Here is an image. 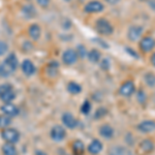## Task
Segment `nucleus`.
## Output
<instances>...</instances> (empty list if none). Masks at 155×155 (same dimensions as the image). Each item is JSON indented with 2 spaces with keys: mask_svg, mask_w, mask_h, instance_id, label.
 <instances>
[{
  "mask_svg": "<svg viewBox=\"0 0 155 155\" xmlns=\"http://www.w3.org/2000/svg\"><path fill=\"white\" fill-rule=\"evenodd\" d=\"M18 66V58L14 53L8 54L3 62L0 63V77L7 78L15 72Z\"/></svg>",
  "mask_w": 155,
  "mask_h": 155,
  "instance_id": "f257e3e1",
  "label": "nucleus"
},
{
  "mask_svg": "<svg viewBox=\"0 0 155 155\" xmlns=\"http://www.w3.org/2000/svg\"><path fill=\"white\" fill-rule=\"evenodd\" d=\"M95 28L97 30V32H99L102 35H109L112 34L114 31V28L112 26V24L107 21V19L101 18L96 21L95 23Z\"/></svg>",
  "mask_w": 155,
  "mask_h": 155,
  "instance_id": "f03ea898",
  "label": "nucleus"
},
{
  "mask_svg": "<svg viewBox=\"0 0 155 155\" xmlns=\"http://www.w3.org/2000/svg\"><path fill=\"white\" fill-rule=\"evenodd\" d=\"M1 137L6 143L16 144L20 140V132L15 128H5L2 130Z\"/></svg>",
  "mask_w": 155,
  "mask_h": 155,
  "instance_id": "7ed1b4c3",
  "label": "nucleus"
},
{
  "mask_svg": "<svg viewBox=\"0 0 155 155\" xmlns=\"http://www.w3.org/2000/svg\"><path fill=\"white\" fill-rule=\"evenodd\" d=\"M154 149V143L149 139H146L144 141H142L139 144L137 148V155H147L151 153Z\"/></svg>",
  "mask_w": 155,
  "mask_h": 155,
  "instance_id": "20e7f679",
  "label": "nucleus"
},
{
  "mask_svg": "<svg viewBox=\"0 0 155 155\" xmlns=\"http://www.w3.org/2000/svg\"><path fill=\"white\" fill-rule=\"evenodd\" d=\"M78 53L77 51L72 49H68L66 51H64L63 55H62V61L64 62V64L66 65H72L77 62L78 60Z\"/></svg>",
  "mask_w": 155,
  "mask_h": 155,
  "instance_id": "39448f33",
  "label": "nucleus"
},
{
  "mask_svg": "<svg viewBox=\"0 0 155 155\" xmlns=\"http://www.w3.org/2000/svg\"><path fill=\"white\" fill-rule=\"evenodd\" d=\"M155 47V39L152 38L151 36H145L140 41V49L144 53H148L152 51Z\"/></svg>",
  "mask_w": 155,
  "mask_h": 155,
  "instance_id": "423d86ee",
  "label": "nucleus"
},
{
  "mask_svg": "<svg viewBox=\"0 0 155 155\" xmlns=\"http://www.w3.org/2000/svg\"><path fill=\"white\" fill-rule=\"evenodd\" d=\"M144 29L142 26H131L127 31V37H128L129 41H139V38H141Z\"/></svg>",
  "mask_w": 155,
  "mask_h": 155,
  "instance_id": "0eeeda50",
  "label": "nucleus"
},
{
  "mask_svg": "<svg viewBox=\"0 0 155 155\" xmlns=\"http://www.w3.org/2000/svg\"><path fill=\"white\" fill-rule=\"evenodd\" d=\"M104 9V4L101 1H97V0H93V1H90L85 5L84 11L88 14H95V12H101Z\"/></svg>",
  "mask_w": 155,
  "mask_h": 155,
  "instance_id": "6e6552de",
  "label": "nucleus"
},
{
  "mask_svg": "<svg viewBox=\"0 0 155 155\" xmlns=\"http://www.w3.org/2000/svg\"><path fill=\"white\" fill-rule=\"evenodd\" d=\"M134 90H136V86H134V82L126 81L121 85V87H120V89H119V92L122 96L128 97V96H130L131 94H134Z\"/></svg>",
  "mask_w": 155,
  "mask_h": 155,
  "instance_id": "1a4fd4ad",
  "label": "nucleus"
},
{
  "mask_svg": "<svg viewBox=\"0 0 155 155\" xmlns=\"http://www.w3.org/2000/svg\"><path fill=\"white\" fill-rule=\"evenodd\" d=\"M50 134H51V137L54 140V141L59 142V141H62V140L65 137L66 131L64 130V128L62 126L56 125V126H54L53 128L51 129V132H50Z\"/></svg>",
  "mask_w": 155,
  "mask_h": 155,
  "instance_id": "9d476101",
  "label": "nucleus"
},
{
  "mask_svg": "<svg viewBox=\"0 0 155 155\" xmlns=\"http://www.w3.org/2000/svg\"><path fill=\"white\" fill-rule=\"evenodd\" d=\"M0 110H1L2 113H3L4 115H7V116H9V117L17 116V115L19 114V109L15 106V104H11V102H8V104H4Z\"/></svg>",
  "mask_w": 155,
  "mask_h": 155,
  "instance_id": "9b49d317",
  "label": "nucleus"
},
{
  "mask_svg": "<svg viewBox=\"0 0 155 155\" xmlns=\"http://www.w3.org/2000/svg\"><path fill=\"white\" fill-rule=\"evenodd\" d=\"M137 129L141 132L144 134H149L155 130V122L151 121V120H147V121H143L137 125Z\"/></svg>",
  "mask_w": 155,
  "mask_h": 155,
  "instance_id": "f8f14e48",
  "label": "nucleus"
},
{
  "mask_svg": "<svg viewBox=\"0 0 155 155\" xmlns=\"http://www.w3.org/2000/svg\"><path fill=\"white\" fill-rule=\"evenodd\" d=\"M35 71H36L35 65H34L31 60H29V59L24 60L23 63H22V71H23L26 76H28V77L32 76V74H34Z\"/></svg>",
  "mask_w": 155,
  "mask_h": 155,
  "instance_id": "ddd939ff",
  "label": "nucleus"
},
{
  "mask_svg": "<svg viewBox=\"0 0 155 155\" xmlns=\"http://www.w3.org/2000/svg\"><path fill=\"white\" fill-rule=\"evenodd\" d=\"M62 123L64 124V126H66L67 128H74L78 124L77 119L72 116L71 114L69 113H65L62 115Z\"/></svg>",
  "mask_w": 155,
  "mask_h": 155,
  "instance_id": "4468645a",
  "label": "nucleus"
},
{
  "mask_svg": "<svg viewBox=\"0 0 155 155\" xmlns=\"http://www.w3.org/2000/svg\"><path fill=\"white\" fill-rule=\"evenodd\" d=\"M109 155H132L130 150L123 146H114L109 150Z\"/></svg>",
  "mask_w": 155,
  "mask_h": 155,
  "instance_id": "2eb2a0df",
  "label": "nucleus"
},
{
  "mask_svg": "<svg viewBox=\"0 0 155 155\" xmlns=\"http://www.w3.org/2000/svg\"><path fill=\"white\" fill-rule=\"evenodd\" d=\"M28 34H29V36L31 37L32 39H34V41H37V39H39V37H41V27H39L37 24L30 25L29 28H28Z\"/></svg>",
  "mask_w": 155,
  "mask_h": 155,
  "instance_id": "dca6fc26",
  "label": "nucleus"
},
{
  "mask_svg": "<svg viewBox=\"0 0 155 155\" xmlns=\"http://www.w3.org/2000/svg\"><path fill=\"white\" fill-rule=\"evenodd\" d=\"M102 150V144L98 140H93L88 146V151L90 154L92 155H97Z\"/></svg>",
  "mask_w": 155,
  "mask_h": 155,
  "instance_id": "f3484780",
  "label": "nucleus"
},
{
  "mask_svg": "<svg viewBox=\"0 0 155 155\" xmlns=\"http://www.w3.org/2000/svg\"><path fill=\"white\" fill-rule=\"evenodd\" d=\"M99 134H101V137H104V139H111L112 137L114 136V129L113 127L109 124H104L99 129Z\"/></svg>",
  "mask_w": 155,
  "mask_h": 155,
  "instance_id": "a211bd4d",
  "label": "nucleus"
},
{
  "mask_svg": "<svg viewBox=\"0 0 155 155\" xmlns=\"http://www.w3.org/2000/svg\"><path fill=\"white\" fill-rule=\"evenodd\" d=\"M2 152L4 155H17V149L14 144L6 143L2 146Z\"/></svg>",
  "mask_w": 155,
  "mask_h": 155,
  "instance_id": "6ab92c4d",
  "label": "nucleus"
},
{
  "mask_svg": "<svg viewBox=\"0 0 155 155\" xmlns=\"http://www.w3.org/2000/svg\"><path fill=\"white\" fill-rule=\"evenodd\" d=\"M84 144L81 141H76L72 144V151L74 155H83L84 154Z\"/></svg>",
  "mask_w": 155,
  "mask_h": 155,
  "instance_id": "aec40b11",
  "label": "nucleus"
},
{
  "mask_svg": "<svg viewBox=\"0 0 155 155\" xmlns=\"http://www.w3.org/2000/svg\"><path fill=\"white\" fill-rule=\"evenodd\" d=\"M87 56H88L89 61L92 62V63H97V62H99V60H101V53H99V51H97L96 49H93L90 52H88Z\"/></svg>",
  "mask_w": 155,
  "mask_h": 155,
  "instance_id": "412c9836",
  "label": "nucleus"
},
{
  "mask_svg": "<svg viewBox=\"0 0 155 155\" xmlns=\"http://www.w3.org/2000/svg\"><path fill=\"white\" fill-rule=\"evenodd\" d=\"M15 97H16V93H15L14 89H12V90H11V91H8V92H6V93L2 94V95H0V99H1L4 104H8V102H12V101H14Z\"/></svg>",
  "mask_w": 155,
  "mask_h": 155,
  "instance_id": "4be33fe9",
  "label": "nucleus"
},
{
  "mask_svg": "<svg viewBox=\"0 0 155 155\" xmlns=\"http://www.w3.org/2000/svg\"><path fill=\"white\" fill-rule=\"evenodd\" d=\"M67 90L71 94H79L82 91V87L76 82H71L68 84V86H67Z\"/></svg>",
  "mask_w": 155,
  "mask_h": 155,
  "instance_id": "5701e85b",
  "label": "nucleus"
},
{
  "mask_svg": "<svg viewBox=\"0 0 155 155\" xmlns=\"http://www.w3.org/2000/svg\"><path fill=\"white\" fill-rule=\"evenodd\" d=\"M11 123H12V117L4 114L0 115V128L5 129Z\"/></svg>",
  "mask_w": 155,
  "mask_h": 155,
  "instance_id": "b1692460",
  "label": "nucleus"
},
{
  "mask_svg": "<svg viewBox=\"0 0 155 155\" xmlns=\"http://www.w3.org/2000/svg\"><path fill=\"white\" fill-rule=\"evenodd\" d=\"M23 14L27 17V18H33V17L36 15V9L34 8V6H33V5L29 4V5L24 6V8H23Z\"/></svg>",
  "mask_w": 155,
  "mask_h": 155,
  "instance_id": "393cba45",
  "label": "nucleus"
},
{
  "mask_svg": "<svg viewBox=\"0 0 155 155\" xmlns=\"http://www.w3.org/2000/svg\"><path fill=\"white\" fill-rule=\"evenodd\" d=\"M144 80H145V83L148 85L149 87L155 86V74H152V72H148V74H145Z\"/></svg>",
  "mask_w": 155,
  "mask_h": 155,
  "instance_id": "a878e982",
  "label": "nucleus"
},
{
  "mask_svg": "<svg viewBox=\"0 0 155 155\" xmlns=\"http://www.w3.org/2000/svg\"><path fill=\"white\" fill-rule=\"evenodd\" d=\"M90 110H91V104H90V101H84V104H82V107H81L82 113L87 115L90 113Z\"/></svg>",
  "mask_w": 155,
  "mask_h": 155,
  "instance_id": "bb28decb",
  "label": "nucleus"
},
{
  "mask_svg": "<svg viewBox=\"0 0 155 155\" xmlns=\"http://www.w3.org/2000/svg\"><path fill=\"white\" fill-rule=\"evenodd\" d=\"M12 90V86L11 84H2L0 85V95H2V94L6 93V92L11 91Z\"/></svg>",
  "mask_w": 155,
  "mask_h": 155,
  "instance_id": "cd10ccee",
  "label": "nucleus"
},
{
  "mask_svg": "<svg viewBox=\"0 0 155 155\" xmlns=\"http://www.w3.org/2000/svg\"><path fill=\"white\" fill-rule=\"evenodd\" d=\"M7 51H8V45L5 41H0V56L6 54Z\"/></svg>",
  "mask_w": 155,
  "mask_h": 155,
  "instance_id": "c85d7f7f",
  "label": "nucleus"
},
{
  "mask_svg": "<svg viewBox=\"0 0 155 155\" xmlns=\"http://www.w3.org/2000/svg\"><path fill=\"white\" fill-rule=\"evenodd\" d=\"M77 53H78V56H80V57H82V58H84L86 55H88V53H87V51H86V49H85V47L84 46H79L78 47V49H77Z\"/></svg>",
  "mask_w": 155,
  "mask_h": 155,
  "instance_id": "c756f323",
  "label": "nucleus"
},
{
  "mask_svg": "<svg viewBox=\"0 0 155 155\" xmlns=\"http://www.w3.org/2000/svg\"><path fill=\"white\" fill-rule=\"evenodd\" d=\"M137 99H139V101L142 102V104H143V102L145 101V99H146V95H145L143 90L139 91V93H137Z\"/></svg>",
  "mask_w": 155,
  "mask_h": 155,
  "instance_id": "7c9ffc66",
  "label": "nucleus"
},
{
  "mask_svg": "<svg viewBox=\"0 0 155 155\" xmlns=\"http://www.w3.org/2000/svg\"><path fill=\"white\" fill-rule=\"evenodd\" d=\"M106 114H107V110L106 109H99L98 111L96 112L95 117H96V118H101V117H102L104 115H106Z\"/></svg>",
  "mask_w": 155,
  "mask_h": 155,
  "instance_id": "2f4dec72",
  "label": "nucleus"
},
{
  "mask_svg": "<svg viewBox=\"0 0 155 155\" xmlns=\"http://www.w3.org/2000/svg\"><path fill=\"white\" fill-rule=\"evenodd\" d=\"M36 1L41 7H47L50 3V0H36Z\"/></svg>",
  "mask_w": 155,
  "mask_h": 155,
  "instance_id": "473e14b6",
  "label": "nucleus"
},
{
  "mask_svg": "<svg viewBox=\"0 0 155 155\" xmlns=\"http://www.w3.org/2000/svg\"><path fill=\"white\" fill-rule=\"evenodd\" d=\"M101 67L104 69H107V67H109V60H107V59H104V60H102Z\"/></svg>",
  "mask_w": 155,
  "mask_h": 155,
  "instance_id": "72a5a7b5",
  "label": "nucleus"
},
{
  "mask_svg": "<svg viewBox=\"0 0 155 155\" xmlns=\"http://www.w3.org/2000/svg\"><path fill=\"white\" fill-rule=\"evenodd\" d=\"M106 1H107L109 4H111V5H113V4H117V3H118V2L120 1V0H106Z\"/></svg>",
  "mask_w": 155,
  "mask_h": 155,
  "instance_id": "f704fd0d",
  "label": "nucleus"
},
{
  "mask_svg": "<svg viewBox=\"0 0 155 155\" xmlns=\"http://www.w3.org/2000/svg\"><path fill=\"white\" fill-rule=\"evenodd\" d=\"M150 60H151V63H152V65L155 66V53L152 54V56H151V58H150Z\"/></svg>",
  "mask_w": 155,
  "mask_h": 155,
  "instance_id": "c9c22d12",
  "label": "nucleus"
},
{
  "mask_svg": "<svg viewBox=\"0 0 155 155\" xmlns=\"http://www.w3.org/2000/svg\"><path fill=\"white\" fill-rule=\"evenodd\" d=\"M64 1H69V0H64Z\"/></svg>",
  "mask_w": 155,
  "mask_h": 155,
  "instance_id": "e433bc0d",
  "label": "nucleus"
}]
</instances>
